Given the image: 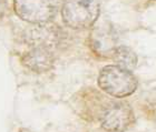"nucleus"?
<instances>
[{
    "mask_svg": "<svg viewBox=\"0 0 156 132\" xmlns=\"http://www.w3.org/2000/svg\"><path fill=\"white\" fill-rule=\"evenodd\" d=\"M98 84L112 97L125 98L136 90L137 80L130 70L117 65L106 66L99 72Z\"/></svg>",
    "mask_w": 156,
    "mask_h": 132,
    "instance_id": "nucleus-1",
    "label": "nucleus"
},
{
    "mask_svg": "<svg viewBox=\"0 0 156 132\" xmlns=\"http://www.w3.org/2000/svg\"><path fill=\"white\" fill-rule=\"evenodd\" d=\"M62 19L73 29H86L99 16V0H64Z\"/></svg>",
    "mask_w": 156,
    "mask_h": 132,
    "instance_id": "nucleus-2",
    "label": "nucleus"
},
{
    "mask_svg": "<svg viewBox=\"0 0 156 132\" xmlns=\"http://www.w3.org/2000/svg\"><path fill=\"white\" fill-rule=\"evenodd\" d=\"M64 0H13V9L20 19L34 25L47 23L57 15Z\"/></svg>",
    "mask_w": 156,
    "mask_h": 132,
    "instance_id": "nucleus-3",
    "label": "nucleus"
},
{
    "mask_svg": "<svg viewBox=\"0 0 156 132\" xmlns=\"http://www.w3.org/2000/svg\"><path fill=\"white\" fill-rule=\"evenodd\" d=\"M103 129L108 132H124L135 122L132 107L122 101H111L105 104L99 114Z\"/></svg>",
    "mask_w": 156,
    "mask_h": 132,
    "instance_id": "nucleus-4",
    "label": "nucleus"
},
{
    "mask_svg": "<svg viewBox=\"0 0 156 132\" xmlns=\"http://www.w3.org/2000/svg\"><path fill=\"white\" fill-rule=\"evenodd\" d=\"M54 61V49L46 47H31L23 56V63L35 72H45L51 69Z\"/></svg>",
    "mask_w": 156,
    "mask_h": 132,
    "instance_id": "nucleus-5",
    "label": "nucleus"
},
{
    "mask_svg": "<svg viewBox=\"0 0 156 132\" xmlns=\"http://www.w3.org/2000/svg\"><path fill=\"white\" fill-rule=\"evenodd\" d=\"M60 30L55 26L40 23L29 31L27 42L30 47H46L54 49L60 40Z\"/></svg>",
    "mask_w": 156,
    "mask_h": 132,
    "instance_id": "nucleus-6",
    "label": "nucleus"
},
{
    "mask_svg": "<svg viewBox=\"0 0 156 132\" xmlns=\"http://www.w3.org/2000/svg\"><path fill=\"white\" fill-rule=\"evenodd\" d=\"M91 48L99 55H113L114 50L117 48L115 47L114 35L111 29L106 28H97L93 31L90 36Z\"/></svg>",
    "mask_w": 156,
    "mask_h": 132,
    "instance_id": "nucleus-7",
    "label": "nucleus"
},
{
    "mask_svg": "<svg viewBox=\"0 0 156 132\" xmlns=\"http://www.w3.org/2000/svg\"><path fill=\"white\" fill-rule=\"evenodd\" d=\"M112 58L114 61L122 68H125L127 70H132L137 65V57L133 50H130L127 47H117L114 50Z\"/></svg>",
    "mask_w": 156,
    "mask_h": 132,
    "instance_id": "nucleus-8",
    "label": "nucleus"
},
{
    "mask_svg": "<svg viewBox=\"0 0 156 132\" xmlns=\"http://www.w3.org/2000/svg\"><path fill=\"white\" fill-rule=\"evenodd\" d=\"M3 3H5V0H0V9H1V7L3 6Z\"/></svg>",
    "mask_w": 156,
    "mask_h": 132,
    "instance_id": "nucleus-9",
    "label": "nucleus"
}]
</instances>
